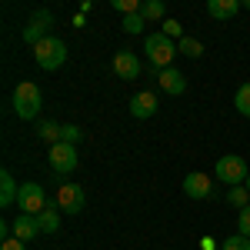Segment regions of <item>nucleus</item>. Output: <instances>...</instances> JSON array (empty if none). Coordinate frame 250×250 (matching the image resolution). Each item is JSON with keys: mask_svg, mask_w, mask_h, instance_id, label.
Segmentation results:
<instances>
[{"mask_svg": "<svg viewBox=\"0 0 250 250\" xmlns=\"http://www.w3.org/2000/svg\"><path fill=\"white\" fill-rule=\"evenodd\" d=\"M40 233L43 230H40V224H37L34 213H20L17 220H14V237H20L23 244H27V240H37Z\"/></svg>", "mask_w": 250, "mask_h": 250, "instance_id": "obj_13", "label": "nucleus"}, {"mask_svg": "<svg viewBox=\"0 0 250 250\" xmlns=\"http://www.w3.org/2000/svg\"><path fill=\"white\" fill-rule=\"evenodd\" d=\"M0 250H27V247H23V240H20V237H7V240L0 244Z\"/></svg>", "mask_w": 250, "mask_h": 250, "instance_id": "obj_28", "label": "nucleus"}, {"mask_svg": "<svg viewBox=\"0 0 250 250\" xmlns=\"http://www.w3.org/2000/svg\"><path fill=\"white\" fill-rule=\"evenodd\" d=\"M43 107V94L34 80H20L17 90H14V110H17L20 120H34Z\"/></svg>", "mask_w": 250, "mask_h": 250, "instance_id": "obj_1", "label": "nucleus"}, {"mask_svg": "<svg viewBox=\"0 0 250 250\" xmlns=\"http://www.w3.org/2000/svg\"><path fill=\"white\" fill-rule=\"evenodd\" d=\"M177 54L197 60V57H204V43H200L197 37H180V40H177Z\"/></svg>", "mask_w": 250, "mask_h": 250, "instance_id": "obj_17", "label": "nucleus"}, {"mask_svg": "<svg viewBox=\"0 0 250 250\" xmlns=\"http://www.w3.org/2000/svg\"><path fill=\"white\" fill-rule=\"evenodd\" d=\"M157 83H160L164 94H170V97H180L184 90H187V77H184L180 70H173V67L160 70V74H157Z\"/></svg>", "mask_w": 250, "mask_h": 250, "instance_id": "obj_12", "label": "nucleus"}, {"mask_svg": "<svg viewBox=\"0 0 250 250\" xmlns=\"http://www.w3.org/2000/svg\"><path fill=\"white\" fill-rule=\"evenodd\" d=\"M160 34H164V37H170V40H180L184 37V30H180V20H164V30H160Z\"/></svg>", "mask_w": 250, "mask_h": 250, "instance_id": "obj_26", "label": "nucleus"}, {"mask_svg": "<svg viewBox=\"0 0 250 250\" xmlns=\"http://www.w3.org/2000/svg\"><path fill=\"white\" fill-rule=\"evenodd\" d=\"M60 130H63V127H60V124H54V120H43V124L37 127L40 140H47L50 147H54V144H60Z\"/></svg>", "mask_w": 250, "mask_h": 250, "instance_id": "obj_20", "label": "nucleus"}, {"mask_svg": "<svg viewBox=\"0 0 250 250\" xmlns=\"http://www.w3.org/2000/svg\"><path fill=\"white\" fill-rule=\"evenodd\" d=\"M114 74L120 80H134L140 74V60H137L134 50H117L114 54Z\"/></svg>", "mask_w": 250, "mask_h": 250, "instance_id": "obj_11", "label": "nucleus"}, {"mask_svg": "<svg viewBox=\"0 0 250 250\" xmlns=\"http://www.w3.org/2000/svg\"><path fill=\"white\" fill-rule=\"evenodd\" d=\"M34 60H37L40 70H57V67H63V60H67V43L50 34L47 40H40L37 47H34Z\"/></svg>", "mask_w": 250, "mask_h": 250, "instance_id": "obj_4", "label": "nucleus"}, {"mask_svg": "<svg viewBox=\"0 0 250 250\" xmlns=\"http://www.w3.org/2000/svg\"><path fill=\"white\" fill-rule=\"evenodd\" d=\"M17 193H20V187H17V180H14V173L0 170V207H3V210L14 207V204H17Z\"/></svg>", "mask_w": 250, "mask_h": 250, "instance_id": "obj_14", "label": "nucleus"}, {"mask_svg": "<svg viewBox=\"0 0 250 250\" xmlns=\"http://www.w3.org/2000/svg\"><path fill=\"white\" fill-rule=\"evenodd\" d=\"M144 23H147V20L140 17V14H130V17H124V34H144Z\"/></svg>", "mask_w": 250, "mask_h": 250, "instance_id": "obj_24", "label": "nucleus"}, {"mask_svg": "<svg viewBox=\"0 0 250 250\" xmlns=\"http://www.w3.org/2000/svg\"><path fill=\"white\" fill-rule=\"evenodd\" d=\"M220 250H250V240L244 233H230V237L220 244Z\"/></svg>", "mask_w": 250, "mask_h": 250, "instance_id": "obj_22", "label": "nucleus"}, {"mask_svg": "<svg viewBox=\"0 0 250 250\" xmlns=\"http://www.w3.org/2000/svg\"><path fill=\"white\" fill-rule=\"evenodd\" d=\"M140 17H144V20H167V7H164L160 0H144Z\"/></svg>", "mask_w": 250, "mask_h": 250, "instance_id": "obj_19", "label": "nucleus"}, {"mask_svg": "<svg viewBox=\"0 0 250 250\" xmlns=\"http://www.w3.org/2000/svg\"><path fill=\"white\" fill-rule=\"evenodd\" d=\"M184 193H187L190 200H207V197L213 193L210 177H207V173H200V170L187 173V177H184Z\"/></svg>", "mask_w": 250, "mask_h": 250, "instance_id": "obj_10", "label": "nucleus"}, {"mask_svg": "<svg viewBox=\"0 0 250 250\" xmlns=\"http://www.w3.org/2000/svg\"><path fill=\"white\" fill-rule=\"evenodd\" d=\"M244 187H247V190H250V177H247V184H244Z\"/></svg>", "mask_w": 250, "mask_h": 250, "instance_id": "obj_30", "label": "nucleus"}, {"mask_svg": "<svg viewBox=\"0 0 250 250\" xmlns=\"http://www.w3.org/2000/svg\"><path fill=\"white\" fill-rule=\"evenodd\" d=\"M140 0H114V10H120L124 17H130V14H140Z\"/></svg>", "mask_w": 250, "mask_h": 250, "instance_id": "obj_25", "label": "nucleus"}, {"mask_svg": "<svg viewBox=\"0 0 250 250\" xmlns=\"http://www.w3.org/2000/svg\"><path fill=\"white\" fill-rule=\"evenodd\" d=\"M37 224H40V230H43V233H57L60 230V207H57V204H50L43 213H37Z\"/></svg>", "mask_w": 250, "mask_h": 250, "instance_id": "obj_16", "label": "nucleus"}, {"mask_svg": "<svg viewBox=\"0 0 250 250\" xmlns=\"http://www.w3.org/2000/svg\"><path fill=\"white\" fill-rule=\"evenodd\" d=\"M77 164L80 160H77V147H74V144H63V140H60V144L50 147V167H54V173L63 177V173L74 170Z\"/></svg>", "mask_w": 250, "mask_h": 250, "instance_id": "obj_8", "label": "nucleus"}, {"mask_svg": "<svg viewBox=\"0 0 250 250\" xmlns=\"http://www.w3.org/2000/svg\"><path fill=\"white\" fill-rule=\"evenodd\" d=\"M144 50H147V60H150V70H167L170 67V60L177 57V43L170 37H164V34H150V37L144 40Z\"/></svg>", "mask_w": 250, "mask_h": 250, "instance_id": "obj_2", "label": "nucleus"}, {"mask_svg": "<svg viewBox=\"0 0 250 250\" xmlns=\"http://www.w3.org/2000/svg\"><path fill=\"white\" fill-rule=\"evenodd\" d=\"M80 137H83V130H80L77 124H63V130H60V140H63V144H74V147H77Z\"/></svg>", "mask_w": 250, "mask_h": 250, "instance_id": "obj_23", "label": "nucleus"}, {"mask_svg": "<svg viewBox=\"0 0 250 250\" xmlns=\"http://www.w3.org/2000/svg\"><path fill=\"white\" fill-rule=\"evenodd\" d=\"M127 107H130V117L147 120V117L157 114V107H160V104H157V94H154V90H140V94L130 97V104H127Z\"/></svg>", "mask_w": 250, "mask_h": 250, "instance_id": "obj_9", "label": "nucleus"}, {"mask_svg": "<svg viewBox=\"0 0 250 250\" xmlns=\"http://www.w3.org/2000/svg\"><path fill=\"white\" fill-rule=\"evenodd\" d=\"M227 204L237 207V210L250 207V190H247V187H230V190H227Z\"/></svg>", "mask_w": 250, "mask_h": 250, "instance_id": "obj_21", "label": "nucleus"}, {"mask_svg": "<svg viewBox=\"0 0 250 250\" xmlns=\"http://www.w3.org/2000/svg\"><path fill=\"white\" fill-rule=\"evenodd\" d=\"M50 27H54V14H50V10H34L30 23L23 27V43L37 47L40 40H47V37H50Z\"/></svg>", "mask_w": 250, "mask_h": 250, "instance_id": "obj_7", "label": "nucleus"}, {"mask_svg": "<svg viewBox=\"0 0 250 250\" xmlns=\"http://www.w3.org/2000/svg\"><path fill=\"white\" fill-rule=\"evenodd\" d=\"M233 107H237V114H240V117H247V120H250V80L237 87V94H233Z\"/></svg>", "mask_w": 250, "mask_h": 250, "instance_id": "obj_18", "label": "nucleus"}, {"mask_svg": "<svg viewBox=\"0 0 250 250\" xmlns=\"http://www.w3.org/2000/svg\"><path fill=\"white\" fill-rule=\"evenodd\" d=\"M83 204H87L83 187L74 184V180H60L57 184V207H60V213H80Z\"/></svg>", "mask_w": 250, "mask_h": 250, "instance_id": "obj_6", "label": "nucleus"}, {"mask_svg": "<svg viewBox=\"0 0 250 250\" xmlns=\"http://www.w3.org/2000/svg\"><path fill=\"white\" fill-rule=\"evenodd\" d=\"M213 173H217V180H220V184H227V187H244V184H247V177H250V167H247V160H244V157L227 154V157H220V160H217Z\"/></svg>", "mask_w": 250, "mask_h": 250, "instance_id": "obj_3", "label": "nucleus"}, {"mask_svg": "<svg viewBox=\"0 0 250 250\" xmlns=\"http://www.w3.org/2000/svg\"><path fill=\"white\" fill-rule=\"evenodd\" d=\"M244 3L240 0H207V14H210L213 20H230L237 17V10H240Z\"/></svg>", "mask_w": 250, "mask_h": 250, "instance_id": "obj_15", "label": "nucleus"}, {"mask_svg": "<svg viewBox=\"0 0 250 250\" xmlns=\"http://www.w3.org/2000/svg\"><path fill=\"white\" fill-rule=\"evenodd\" d=\"M237 233H244L250 240V207H244V210L237 213Z\"/></svg>", "mask_w": 250, "mask_h": 250, "instance_id": "obj_27", "label": "nucleus"}, {"mask_svg": "<svg viewBox=\"0 0 250 250\" xmlns=\"http://www.w3.org/2000/svg\"><path fill=\"white\" fill-rule=\"evenodd\" d=\"M17 207H20V213H43L47 207H50V200H47V190L40 187V184H20V193H17Z\"/></svg>", "mask_w": 250, "mask_h": 250, "instance_id": "obj_5", "label": "nucleus"}, {"mask_svg": "<svg viewBox=\"0 0 250 250\" xmlns=\"http://www.w3.org/2000/svg\"><path fill=\"white\" fill-rule=\"evenodd\" d=\"M200 250H217V244H213L210 233H204V237H200Z\"/></svg>", "mask_w": 250, "mask_h": 250, "instance_id": "obj_29", "label": "nucleus"}]
</instances>
